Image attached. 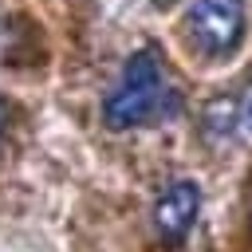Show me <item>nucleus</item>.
I'll return each mask as SVG.
<instances>
[{"instance_id": "1", "label": "nucleus", "mask_w": 252, "mask_h": 252, "mask_svg": "<svg viewBox=\"0 0 252 252\" xmlns=\"http://www.w3.org/2000/svg\"><path fill=\"white\" fill-rule=\"evenodd\" d=\"M173 110H177V94L169 91V79L161 71V59L150 47L134 51L122 63L114 87L102 98V118H106L110 130L142 126V122H150L158 114H173Z\"/></svg>"}, {"instance_id": "2", "label": "nucleus", "mask_w": 252, "mask_h": 252, "mask_svg": "<svg viewBox=\"0 0 252 252\" xmlns=\"http://www.w3.org/2000/svg\"><path fill=\"white\" fill-rule=\"evenodd\" d=\"M185 35L209 59L236 51L244 35V0H193L185 12Z\"/></svg>"}, {"instance_id": "3", "label": "nucleus", "mask_w": 252, "mask_h": 252, "mask_svg": "<svg viewBox=\"0 0 252 252\" xmlns=\"http://www.w3.org/2000/svg\"><path fill=\"white\" fill-rule=\"evenodd\" d=\"M197 209H201V185L181 177V181H169L161 189V197L154 201V232L165 240V244H181L185 232L193 228L197 220Z\"/></svg>"}, {"instance_id": "4", "label": "nucleus", "mask_w": 252, "mask_h": 252, "mask_svg": "<svg viewBox=\"0 0 252 252\" xmlns=\"http://www.w3.org/2000/svg\"><path fill=\"white\" fill-rule=\"evenodd\" d=\"M201 122H205V134H213V138H228V134L236 130V102L224 98V94H217V98L205 106Z\"/></svg>"}, {"instance_id": "5", "label": "nucleus", "mask_w": 252, "mask_h": 252, "mask_svg": "<svg viewBox=\"0 0 252 252\" xmlns=\"http://www.w3.org/2000/svg\"><path fill=\"white\" fill-rule=\"evenodd\" d=\"M240 122L252 130V79H248V87H244V98H240Z\"/></svg>"}, {"instance_id": "6", "label": "nucleus", "mask_w": 252, "mask_h": 252, "mask_svg": "<svg viewBox=\"0 0 252 252\" xmlns=\"http://www.w3.org/2000/svg\"><path fill=\"white\" fill-rule=\"evenodd\" d=\"M0 134H4V98H0Z\"/></svg>"}, {"instance_id": "7", "label": "nucleus", "mask_w": 252, "mask_h": 252, "mask_svg": "<svg viewBox=\"0 0 252 252\" xmlns=\"http://www.w3.org/2000/svg\"><path fill=\"white\" fill-rule=\"evenodd\" d=\"M154 4H169V0H154Z\"/></svg>"}]
</instances>
